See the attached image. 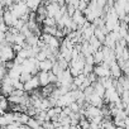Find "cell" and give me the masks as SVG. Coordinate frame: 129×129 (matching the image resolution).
<instances>
[{"label": "cell", "instance_id": "2", "mask_svg": "<svg viewBox=\"0 0 129 129\" xmlns=\"http://www.w3.org/2000/svg\"><path fill=\"white\" fill-rule=\"evenodd\" d=\"M41 86V82H39V79H38V76H33V79L30 80V81H28V82H25L24 84V90H25V92H32L33 90H36V89H38Z\"/></svg>", "mask_w": 129, "mask_h": 129}, {"label": "cell", "instance_id": "6", "mask_svg": "<svg viewBox=\"0 0 129 129\" xmlns=\"http://www.w3.org/2000/svg\"><path fill=\"white\" fill-rule=\"evenodd\" d=\"M53 61L52 59H44V61H41L39 63H38V67H39V71H47V72H49V71H52V69H53Z\"/></svg>", "mask_w": 129, "mask_h": 129}, {"label": "cell", "instance_id": "16", "mask_svg": "<svg viewBox=\"0 0 129 129\" xmlns=\"http://www.w3.org/2000/svg\"><path fill=\"white\" fill-rule=\"evenodd\" d=\"M116 129H126V128H124V126H116Z\"/></svg>", "mask_w": 129, "mask_h": 129}, {"label": "cell", "instance_id": "13", "mask_svg": "<svg viewBox=\"0 0 129 129\" xmlns=\"http://www.w3.org/2000/svg\"><path fill=\"white\" fill-rule=\"evenodd\" d=\"M27 125H29V126H30V128H33V129H38L42 124H41L36 118H32V116H30V119H29V121H28V124H27Z\"/></svg>", "mask_w": 129, "mask_h": 129}, {"label": "cell", "instance_id": "3", "mask_svg": "<svg viewBox=\"0 0 129 129\" xmlns=\"http://www.w3.org/2000/svg\"><path fill=\"white\" fill-rule=\"evenodd\" d=\"M3 20H4L9 27H13V25L15 24V22L18 20V18L13 14L12 10L7 9V10H4V13H3Z\"/></svg>", "mask_w": 129, "mask_h": 129}, {"label": "cell", "instance_id": "4", "mask_svg": "<svg viewBox=\"0 0 129 129\" xmlns=\"http://www.w3.org/2000/svg\"><path fill=\"white\" fill-rule=\"evenodd\" d=\"M72 20L79 25V29H80L85 23H87V20H86V18H85V15H84V12H81L80 9H77L76 13L72 15Z\"/></svg>", "mask_w": 129, "mask_h": 129}, {"label": "cell", "instance_id": "14", "mask_svg": "<svg viewBox=\"0 0 129 129\" xmlns=\"http://www.w3.org/2000/svg\"><path fill=\"white\" fill-rule=\"evenodd\" d=\"M43 25H57V20L54 19V18H51V17H47L44 20H43V23H42Z\"/></svg>", "mask_w": 129, "mask_h": 129}, {"label": "cell", "instance_id": "12", "mask_svg": "<svg viewBox=\"0 0 129 129\" xmlns=\"http://www.w3.org/2000/svg\"><path fill=\"white\" fill-rule=\"evenodd\" d=\"M33 79V75L32 74H29V72H22V75H20V81L23 82V84H25V82H28V81H30Z\"/></svg>", "mask_w": 129, "mask_h": 129}, {"label": "cell", "instance_id": "10", "mask_svg": "<svg viewBox=\"0 0 129 129\" xmlns=\"http://www.w3.org/2000/svg\"><path fill=\"white\" fill-rule=\"evenodd\" d=\"M94 59H95V63H98V64L103 63V62L105 61V54H104V52H103L101 49L98 51V52H95V53H94Z\"/></svg>", "mask_w": 129, "mask_h": 129}, {"label": "cell", "instance_id": "8", "mask_svg": "<svg viewBox=\"0 0 129 129\" xmlns=\"http://www.w3.org/2000/svg\"><path fill=\"white\" fill-rule=\"evenodd\" d=\"M110 71H111V76L114 77V79H120L123 75H121V69H120V66L118 64V61L116 62H114L111 66H110Z\"/></svg>", "mask_w": 129, "mask_h": 129}, {"label": "cell", "instance_id": "5", "mask_svg": "<svg viewBox=\"0 0 129 129\" xmlns=\"http://www.w3.org/2000/svg\"><path fill=\"white\" fill-rule=\"evenodd\" d=\"M15 121V118H14V111H9V113H4L2 115V119H0V124L3 125H9Z\"/></svg>", "mask_w": 129, "mask_h": 129}, {"label": "cell", "instance_id": "1", "mask_svg": "<svg viewBox=\"0 0 129 129\" xmlns=\"http://www.w3.org/2000/svg\"><path fill=\"white\" fill-rule=\"evenodd\" d=\"M0 57H2V62H10L14 61L17 57V52L13 48V44H7L2 46V51H0Z\"/></svg>", "mask_w": 129, "mask_h": 129}, {"label": "cell", "instance_id": "9", "mask_svg": "<svg viewBox=\"0 0 129 129\" xmlns=\"http://www.w3.org/2000/svg\"><path fill=\"white\" fill-rule=\"evenodd\" d=\"M42 32H43V34L56 36V33L58 32V28H57V25H43Z\"/></svg>", "mask_w": 129, "mask_h": 129}, {"label": "cell", "instance_id": "11", "mask_svg": "<svg viewBox=\"0 0 129 129\" xmlns=\"http://www.w3.org/2000/svg\"><path fill=\"white\" fill-rule=\"evenodd\" d=\"M95 37L104 44V42H105V38H106V34H105V32L101 29V28H96L95 29Z\"/></svg>", "mask_w": 129, "mask_h": 129}, {"label": "cell", "instance_id": "17", "mask_svg": "<svg viewBox=\"0 0 129 129\" xmlns=\"http://www.w3.org/2000/svg\"><path fill=\"white\" fill-rule=\"evenodd\" d=\"M89 129H92V128H89Z\"/></svg>", "mask_w": 129, "mask_h": 129}, {"label": "cell", "instance_id": "15", "mask_svg": "<svg viewBox=\"0 0 129 129\" xmlns=\"http://www.w3.org/2000/svg\"><path fill=\"white\" fill-rule=\"evenodd\" d=\"M70 108H71L72 113H80V111H81V105H80L77 101H74V103L70 105Z\"/></svg>", "mask_w": 129, "mask_h": 129}, {"label": "cell", "instance_id": "7", "mask_svg": "<svg viewBox=\"0 0 129 129\" xmlns=\"http://www.w3.org/2000/svg\"><path fill=\"white\" fill-rule=\"evenodd\" d=\"M37 76L39 79V82H41V86L42 87H44V86H47V85L51 84L49 82V72H47V71H39L37 74Z\"/></svg>", "mask_w": 129, "mask_h": 129}]
</instances>
